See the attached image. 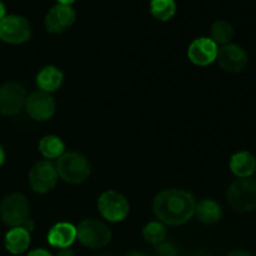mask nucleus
<instances>
[{"label":"nucleus","instance_id":"obj_11","mask_svg":"<svg viewBox=\"0 0 256 256\" xmlns=\"http://www.w3.org/2000/svg\"><path fill=\"white\" fill-rule=\"evenodd\" d=\"M218 62L228 72H239L246 66L248 54L236 44H228L218 49Z\"/></svg>","mask_w":256,"mask_h":256},{"label":"nucleus","instance_id":"obj_13","mask_svg":"<svg viewBox=\"0 0 256 256\" xmlns=\"http://www.w3.org/2000/svg\"><path fill=\"white\" fill-rule=\"evenodd\" d=\"M188 56L192 64L206 66L216 60L218 45L209 38H198L190 44Z\"/></svg>","mask_w":256,"mask_h":256},{"label":"nucleus","instance_id":"obj_30","mask_svg":"<svg viewBox=\"0 0 256 256\" xmlns=\"http://www.w3.org/2000/svg\"><path fill=\"white\" fill-rule=\"evenodd\" d=\"M128 256H146V255L142 254V252H130Z\"/></svg>","mask_w":256,"mask_h":256},{"label":"nucleus","instance_id":"obj_3","mask_svg":"<svg viewBox=\"0 0 256 256\" xmlns=\"http://www.w3.org/2000/svg\"><path fill=\"white\" fill-rule=\"evenodd\" d=\"M226 199L230 206L239 212L256 209V180L252 178L238 179L229 186Z\"/></svg>","mask_w":256,"mask_h":256},{"label":"nucleus","instance_id":"obj_7","mask_svg":"<svg viewBox=\"0 0 256 256\" xmlns=\"http://www.w3.org/2000/svg\"><path fill=\"white\" fill-rule=\"evenodd\" d=\"M99 212L108 222H122L129 212V202L122 194L116 192H105L98 202Z\"/></svg>","mask_w":256,"mask_h":256},{"label":"nucleus","instance_id":"obj_4","mask_svg":"<svg viewBox=\"0 0 256 256\" xmlns=\"http://www.w3.org/2000/svg\"><path fill=\"white\" fill-rule=\"evenodd\" d=\"M58 175L69 184H80L90 175V164L79 152H66L58 159Z\"/></svg>","mask_w":256,"mask_h":256},{"label":"nucleus","instance_id":"obj_22","mask_svg":"<svg viewBox=\"0 0 256 256\" xmlns=\"http://www.w3.org/2000/svg\"><path fill=\"white\" fill-rule=\"evenodd\" d=\"M142 236H144L145 242H149V244H162L164 242L165 236H166V230H165V226L162 224L152 222H149L144 228V230H142Z\"/></svg>","mask_w":256,"mask_h":256},{"label":"nucleus","instance_id":"obj_20","mask_svg":"<svg viewBox=\"0 0 256 256\" xmlns=\"http://www.w3.org/2000/svg\"><path fill=\"white\" fill-rule=\"evenodd\" d=\"M150 12L154 18L162 22H166L175 15L176 4H175V0H152Z\"/></svg>","mask_w":256,"mask_h":256},{"label":"nucleus","instance_id":"obj_2","mask_svg":"<svg viewBox=\"0 0 256 256\" xmlns=\"http://www.w3.org/2000/svg\"><path fill=\"white\" fill-rule=\"evenodd\" d=\"M0 216L5 224L12 228H24L29 232L34 229V222L29 219V202L19 192L10 194L2 199Z\"/></svg>","mask_w":256,"mask_h":256},{"label":"nucleus","instance_id":"obj_31","mask_svg":"<svg viewBox=\"0 0 256 256\" xmlns=\"http://www.w3.org/2000/svg\"><path fill=\"white\" fill-rule=\"evenodd\" d=\"M192 256H210L208 252H195Z\"/></svg>","mask_w":256,"mask_h":256},{"label":"nucleus","instance_id":"obj_10","mask_svg":"<svg viewBox=\"0 0 256 256\" xmlns=\"http://www.w3.org/2000/svg\"><path fill=\"white\" fill-rule=\"evenodd\" d=\"M25 108L30 116L38 122L50 119L55 112V102L49 92H35L26 98Z\"/></svg>","mask_w":256,"mask_h":256},{"label":"nucleus","instance_id":"obj_14","mask_svg":"<svg viewBox=\"0 0 256 256\" xmlns=\"http://www.w3.org/2000/svg\"><path fill=\"white\" fill-rule=\"evenodd\" d=\"M76 239V228L69 222H58L50 229L48 242L58 249H66Z\"/></svg>","mask_w":256,"mask_h":256},{"label":"nucleus","instance_id":"obj_12","mask_svg":"<svg viewBox=\"0 0 256 256\" xmlns=\"http://www.w3.org/2000/svg\"><path fill=\"white\" fill-rule=\"evenodd\" d=\"M76 19L75 10L68 5H55L45 18V28L52 34H60L69 29Z\"/></svg>","mask_w":256,"mask_h":256},{"label":"nucleus","instance_id":"obj_6","mask_svg":"<svg viewBox=\"0 0 256 256\" xmlns=\"http://www.w3.org/2000/svg\"><path fill=\"white\" fill-rule=\"evenodd\" d=\"M32 36V26L25 18L6 15L0 22V39L9 44H22Z\"/></svg>","mask_w":256,"mask_h":256},{"label":"nucleus","instance_id":"obj_1","mask_svg":"<svg viewBox=\"0 0 256 256\" xmlns=\"http://www.w3.org/2000/svg\"><path fill=\"white\" fill-rule=\"evenodd\" d=\"M152 208L158 219L164 224L182 225L189 222L195 214L196 202L190 192L169 189L156 195Z\"/></svg>","mask_w":256,"mask_h":256},{"label":"nucleus","instance_id":"obj_15","mask_svg":"<svg viewBox=\"0 0 256 256\" xmlns=\"http://www.w3.org/2000/svg\"><path fill=\"white\" fill-rule=\"evenodd\" d=\"M230 170L239 179L250 178L256 170V159L249 152H239L230 159Z\"/></svg>","mask_w":256,"mask_h":256},{"label":"nucleus","instance_id":"obj_28","mask_svg":"<svg viewBox=\"0 0 256 256\" xmlns=\"http://www.w3.org/2000/svg\"><path fill=\"white\" fill-rule=\"evenodd\" d=\"M4 162H5V152L4 149H2V145H0V166L4 164Z\"/></svg>","mask_w":256,"mask_h":256},{"label":"nucleus","instance_id":"obj_8","mask_svg":"<svg viewBox=\"0 0 256 256\" xmlns=\"http://www.w3.org/2000/svg\"><path fill=\"white\" fill-rule=\"evenodd\" d=\"M56 180V168L48 160L38 162L30 170L29 182L35 192H39V194L49 192L55 186Z\"/></svg>","mask_w":256,"mask_h":256},{"label":"nucleus","instance_id":"obj_18","mask_svg":"<svg viewBox=\"0 0 256 256\" xmlns=\"http://www.w3.org/2000/svg\"><path fill=\"white\" fill-rule=\"evenodd\" d=\"M198 218L205 224H214L222 218V208L216 202L210 199L202 200L195 208Z\"/></svg>","mask_w":256,"mask_h":256},{"label":"nucleus","instance_id":"obj_24","mask_svg":"<svg viewBox=\"0 0 256 256\" xmlns=\"http://www.w3.org/2000/svg\"><path fill=\"white\" fill-rule=\"evenodd\" d=\"M28 256H52V255L44 249H35L32 250V252H30L29 254H28Z\"/></svg>","mask_w":256,"mask_h":256},{"label":"nucleus","instance_id":"obj_29","mask_svg":"<svg viewBox=\"0 0 256 256\" xmlns=\"http://www.w3.org/2000/svg\"><path fill=\"white\" fill-rule=\"evenodd\" d=\"M56 2H59L60 5H68V6H72V4L75 2V0H56Z\"/></svg>","mask_w":256,"mask_h":256},{"label":"nucleus","instance_id":"obj_26","mask_svg":"<svg viewBox=\"0 0 256 256\" xmlns=\"http://www.w3.org/2000/svg\"><path fill=\"white\" fill-rule=\"evenodd\" d=\"M228 256H252L250 252H244V250H235V252H232Z\"/></svg>","mask_w":256,"mask_h":256},{"label":"nucleus","instance_id":"obj_32","mask_svg":"<svg viewBox=\"0 0 256 256\" xmlns=\"http://www.w3.org/2000/svg\"><path fill=\"white\" fill-rule=\"evenodd\" d=\"M104 256H112V255H104Z\"/></svg>","mask_w":256,"mask_h":256},{"label":"nucleus","instance_id":"obj_25","mask_svg":"<svg viewBox=\"0 0 256 256\" xmlns=\"http://www.w3.org/2000/svg\"><path fill=\"white\" fill-rule=\"evenodd\" d=\"M56 256H76L75 254L74 250L69 249V248H66V249H62L59 252H58Z\"/></svg>","mask_w":256,"mask_h":256},{"label":"nucleus","instance_id":"obj_21","mask_svg":"<svg viewBox=\"0 0 256 256\" xmlns=\"http://www.w3.org/2000/svg\"><path fill=\"white\" fill-rule=\"evenodd\" d=\"M234 36V29L232 25L224 20H219V22H214L212 26V40L215 44L220 45H228L230 40Z\"/></svg>","mask_w":256,"mask_h":256},{"label":"nucleus","instance_id":"obj_16","mask_svg":"<svg viewBox=\"0 0 256 256\" xmlns=\"http://www.w3.org/2000/svg\"><path fill=\"white\" fill-rule=\"evenodd\" d=\"M30 245V232L24 228H12L5 235V248L12 254L26 252Z\"/></svg>","mask_w":256,"mask_h":256},{"label":"nucleus","instance_id":"obj_23","mask_svg":"<svg viewBox=\"0 0 256 256\" xmlns=\"http://www.w3.org/2000/svg\"><path fill=\"white\" fill-rule=\"evenodd\" d=\"M158 254H159V256H178V250L172 244L165 242V244L159 245Z\"/></svg>","mask_w":256,"mask_h":256},{"label":"nucleus","instance_id":"obj_5","mask_svg":"<svg viewBox=\"0 0 256 256\" xmlns=\"http://www.w3.org/2000/svg\"><path fill=\"white\" fill-rule=\"evenodd\" d=\"M76 238L84 246L99 249L112 240V232L99 220H84L76 229Z\"/></svg>","mask_w":256,"mask_h":256},{"label":"nucleus","instance_id":"obj_17","mask_svg":"<svg viewBox=\"0 0 256 256\" xmlns=\"http://www.w3.org/2000/svg\"><path fill=\"white\" fill-rule=\"evenodd\" d=\"M62 78V72L58 68L45 66L36 75V84L42 92H52L59 89Z\"/></svg>","mask_w":256,"mask_h":256},{"label":"nucleus","instance_id":"obj_27","mask_svg":"<svg viewBox=\"0 0 256 256\" xmlns=\"http://www.w3.org/2000/svg\"><path fill=\"white\" fill-rule=\"evenodd\" d=\"M5 16H6V9H5L4 2L0 0V22H2Z\"/></svg>","mask_w":256,"mask_h":256},{"label":"nucleus","instance_id":"obj_9","mask_svg":"<svg viewBox=\"0 0 256 256\" xmlns=\"http://www.w3.org/2000/svg\"><path fill=\"white\" fill-rule=\"evenodd\" d=\"M26 102V90L19 82H6L0 88V112L15 115Z\"/></svg>","mask_w":256,"mask_h":256},{"label":"nucleus","instance_id":"obj_19","mask_svg":"<svg viewBox=\"0 0 256 256\" xmlns=\"http://www.w3.org/2000/svg\"><path fill=\"white\" fill-rule=\"evenodd\" d=\"M64 142L55 135L44 136L39 142V150L42 155L46 159H56L64 154Z\"/></svg>","mask_w":256,"mask_h":256}]
</instances>
